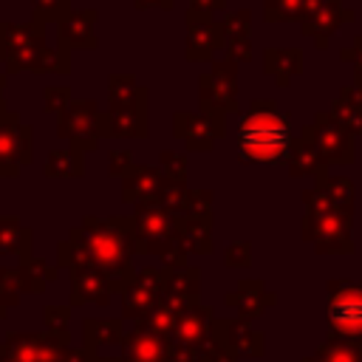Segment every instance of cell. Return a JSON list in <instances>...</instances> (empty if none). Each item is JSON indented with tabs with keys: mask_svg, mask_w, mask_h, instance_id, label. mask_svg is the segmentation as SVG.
<instances>
[{
	"mask_svg": "<svg viewBox=\"0 0 362 362\" xmlns=\"http://www.w3.org/2000/svg\"><path fill=\"white\" fill-rule=\"evenodd\" d=\"M198 99L206 116L226 119V113L238 110V65L232 59L212 62V68L198 76Z\"/></svg>",
	"mask_w": 362,
	"mask_h": 362,
	"instance_id": "5",
	"label": "cell"
},
{
	"mask_svg": "<svg viewBox=\"0 0 362 362\" xmlns=\"http://www.w3.org/2000/svg\"><path fill=\"white\" fill-rule=\"evenodd\" d=\"M342 59L345 62H354V71L362 74V34L354 37V42L348 48H342Z\"/></svg>",
	"mask_w": 362,
	"mask_h": 362,
	"instance_id": "46",
	"label": "cell"
},
{
	"mask_svg": "<svg viewBox=\"0 0 362 362\" xmlns=\"http://www.w3.org/2000/svg\"><path fill=\"white\" fill-rule=\"evenodd\" d=\"M82 238L88 246V255L96 269H102L110 277L113 291H124L136 280V269L130 263L133 240H130V215L127 218H93L88 215L82 223Z\"/></svg>",
	"mask_w": 362,
	"mask_h": 362,
	"instance_id": "2",
	"label": "cell"
},
{
	"mask_svg": "<svg viewBox=\"0 0 362 362\" xmlns=\"http://www.w3.org/2000/svg\"><path fill=\"white\" fill-rule=\"evenodd\" d=\"M99 139H147V107L99 113Z\"/></svg>",
	"mask_w": 362,
	"mask_h": 362,
	"instance_id": "19",
	"label": "cell"
},
{
	"mask_svg": "<svg viewBox=\"0 0 362 362\" xmlns=\"http://www.w3.org/2000/svg\"><path fill=\"white\" fill-rule=\"evenodd\" d=\"M17 300H20L17 294H11V291H6V288L0 286V320L8 314V308H11V305H17Z\"/></svg>",
	"mask_w": 362,
	"mask_h": 362,
	"instance_id": "49",
	"label": "cell"
},
{
	"mask_svg": "<svg viewBox=\"0 0 362 362\" xmlns=\"http://www.w3.org/2000/svg\"><path fill=\"white\" fill-rule=\"evenodd\" d=\"M354 17H356V14H354L351 8H345L342 0H320V3L305 14V20L300 23V28H303L305 37L314 40L317 48H325L328 40L334 37V31H337L342 23H351Z\"/></svg>",
	"mask_w": 362,
	"mask_h": 362,
	"instance_id": "14",
	"label": "cell"
},
{
	"mask_svg": "<svg viewBox=\"0 0 362 362\" xmlns=\"http://www.w3.org/2000/svg\"><path fill=\"white\" fill-rule=\"evenodd\" d=\"M57 263H59V269H71V272L93 266V260H90V255H88V246H85V238H82V229H79V226H74L71 235L57 246Z\"/></svg>",
	"mask_w": 362,
	"mask_h": 362,
	"instance_id": "32",
	"label": "cell"
},
{
	"mask_svg": "<svg viewBox=\"0 0 362 362\" xmlns=\"http://www.w3.org/2000/svg\"><path fill=\"white\" fill-rule=\"evenodd\" d=\"M161 303V291L133 280L124 291H122V320H133V322H144L150 317V311Z\"/></svg>",
	"mask_w": 362,
	"mask_h": 362,
	"instance_id": "25",
	"label": "cell"
},
{
	"mask_svg": "<svg viewBox=\"0 0 362 362\" xmlns=\"http://www.w3.org/2000/svg\"><path fill=\"white\" fill-rule=\"evenodd\" d=\"M136 8H173V0H133Z\"/></svg>",
	"mask_w": 362,
	"mask_h": 362,
	"instance_id": "50",
	"label": "cell"
},
{
	"mask_svg": "<svg viewBox=\"0 0 362 362\" xmlns=\"http://www.w3.org/2000/svg\"><path fill=\"white\" fill-rule=\"evenodd\" d=\"M124 337V320H85L82 322V348L99 354V348H107L113 342L122 345Z\"/></svg>",
	"mask_w": 362,
	"mask_h": 362,
	"instance_id": "29",
	"label": "cell"
},
{
	"mask_svg": "<svg viewBox=\"0 0 362 362\" xmlns=\"http://www.w3.org/2000/svg\"><path fill=\"white\" fill-rule=\"evenodd\" d=\"M223 45H226V40H223L221 23H215L212 14L189 8L187 11V59L189 62H201V59L206 62Z\"/></svg>",
	"mask_w": 362,
	"mask_h": 362,
	"instance_id": "11",
	"label": "cell"
},
{
	"mask_svg": "<svg viewBox=\"0 0 362 362\" xmlns=\"http://www.w3.org/2000/svg\"><path fill=\"white\" fill-rule=\"evenodd\" d=\"M31 164V127L14 110L0 107V178H14Z\"/></svg>",
	"mask_w": 362,
	"mask_h": 362,
	"instance_id": "9",
	"label": "cell"
},
{
	"mask_svg": "<svg viewBox=\"0 0 362 362\" xmlns=\"http://www.w3.org/2000/svg\"><path fill=\"white\" fill-rule=\"evenodd\" d=\"M161 175L187 181V156L181 150H164L161 153Z\"/></svg>",
	"mask_w": 362,
	"mask_h": 362,
	"instance_id": "42",
	"label": "cell"
},
{
	"mask_svg": "<svg viewBox=\"0 0 362 362\" xmlns=\"http://www.w3.org/2000/svg\"><path fill=\"white\" fill-rule=\"evenodd\" d=\"M17 266H20L23 277H25V288H28V294L42 291V288H45L48 283H54L57 274H59V266H48V263L40 260V257H28V260H23V263H17Z\"/></svg>",
	"mask_w": 362,
	"mask_h": 362,
	"instance_id": "35",
	"label": "cell"
},
{
	"mask_svg": "<svg viewBox=\"0 0 362 362\" xmlns=\"http://www.w3.org/2000/svg\"><path fill=\"white\" fill-rule=\"evenodd\" d=\"M110 297H113V286L102 269L88 266L71 272V305H85V303L107 305Z\"/></svg>",
	"mask_w": 362,
	"mask_h": 362,
	"instance_id": "18",
	"label": "cell"
},
{
	"mask_svg": "<svg viewBox=\"0 0 362 362\" xmlns=\"http://www.w3.org/2000/svg\"><path fill=\"white\" fill-rule=\"evenodd\" d=\"M263 71L280 88H288L291 79L303 74V51L300 48H266L263 51Z\"/></svg>",
	"mask_w": 362,
	"mask_h": 362,
	"instance_id": "24",
	"label": "cell"
},
{
	"mask_svg": "<svg viewBox=\"0 0 362 362\" xmlns=\"http://www.w3.org/2000/svg\"><path fill=\"white\" fill-rule=\"evenodd\" d=\"M308 3H311V6H317V3H320V0H308Z\"/></svg>",
	"mask_w": 362,
	"mask_h": 362,
	"instance_id": "54",
	"label": "cell"
},
{
	"mask_svg": "<svg viewBox=\"0 0 362 362\" xmlns=\"http://www.w3.org/2000/svg\"><path fill=\"white\" fill-rule=\"evenodd\" d=\"M178 246L187 255H209L212 215H178Z\"/></svg>",
	"mask_w": 362,
	"mask_h": 362,
	"instance_id": "23",
	"label": "cell"
},
{
	"mask_svg": "<svg viewBox=\"0 0 362 362\" xmlns=\"http://www.w3.org/2000/svg\"><path fill=\"white\" fill-rule=\"evenodd\" d=\"M34 3V23H62L71 14V0H31Z\"/></svg>",
	"mask_w": 362,
	"mask_h": 362,
	"instance_id": "37",
	"label": "cell"
},
{
	"mask_svg": "<svg viewBox=\"0 0 362 362\" xmlns=\"http://www.w3.org/2000/svg\"><path fill=\"white\" fill-rule=\"evenodd\" d=\"M161 170L150 167V164H133L127 170V175L122 178V201L124 204H139V201H150L158 195L161 187Z\"/></svg>",
	"mask_w": 362,
	"mask_h": 362,
	"instance_id": "22",
	"label": "cell"
},
{
	"mask_svg": "<svg viewBox=\"0 0 362 362\" xmlns=\"http://www.w3.org/2000/svg\"><path fill=\"white\" fill-rule=\"evenodd\" d=\"M274 300H277L274 291H269L263 280H240V286L232 294H226V305H235L240 320L260 317L266 308L274 305Z\"/></svg>",
	"mask_w": 362,
	"mask_h": 362,
	"instance_id": "21",
	"label": "cell"
},
{
	"mask_svg": "<svg viewBox=\"0 0 362 362\" xmlns=\"http://www.w3.org/2000/svg\"><path fill=\"white\" fill-rule=\"evenodd\" d=\"M328 113L354 136H362V90H356L354 85H345L339 90V96L331 102Z\"/></svg>",
	"mask_w": 362,
	"mask_h": 362,
	"instance_id": "28",
	"label": "cell"
},
{
	"mask_svg": "<svg viewBox=\"0 0 362 362\" xmlns=\"http://www.w3.org/2000/svg\"><path fill=\"white\" fill-rule=\"evenodd\" d=\"M223 51H226V59H232L235 65H238V62H249V59H252V40H249V37L226 40Z\"/></svg>",
	"mask_w": 362,
	"mask_h": 362,
	"instance_id": "44",
	"label": "cell"
},
{
	"mask_svg": "<svg viewBox=\"0 0 362 362\" xmlns=\"http://www.w3.org/2000/svg\"><path fill=\"white\" fill-rule=\"evenodd\" d=\"M175 311L170 308V305H164V303H158L153 311H150V317L144 320V325L150 328V331H156L158 337H164V339H170L173 337V328H175Z\"/></svg>",
	"mask_w": 362,
	"mask_h": 362,
	"instance_id": "39",
	"label": "cell"
},
{
	"mask_svg": "<svg viewBox=\"0 0 362 362\" xmlns=\"http://www.w3.org/2000/svg\"><path fill=\"white\" fill-rule=\"evenodd\" d=\"M130 167H133L130 150H110V178H124Z\"/></svg>",
	"mask_w": 362,
	"mask_h": 362,
	"instance_id": "45",
	"label": "cell"
},
{
	"mask_svg": "<svg viewBox=\"0 0 362 362\" xmlns=\"http://www.w3.org/2000/svg\"><path fill=\"white\" fill-rule=\"evenodd\" d=\"M328 322L331 334L362 339V283L354 280H331L328 283Z\"/></svg>",
	"mask_w": 362,
	"mask_h": 362,
	"instance_id": "7",
	"label": "cell"
},
{
	"mask_svg": "<svg viewBox=\"0 0 362 362\" xmlns=\"http://www.w3.org/2000/svg\"><path fill=\"white\" fill-rule=\"evenodd\" d=\"M0 362H14L11 356H6V354H0Z\"/></svg>",
	"mask_w": 362,
	"mask_h": 362,
	"instance_id": "53",
	"label": "cell"
},
{
	"mask_svg": "<svg viewBox=\"0 0 362 362\" xmlns=\"http://www.w3.org/2000/svg\"><path fill=\"white\" fill-rule=\"evenodd\" d=\"M93 25H96V11L93 8L71 11L62 23H57L59 45H65L68 51H74V48H96L99 40L93 34Z\"/></svg>",
	"mask_w": 362,
	"mask_h": 362,
	"instance_id": "20",
	"label": "cell"
},
{
	"mask_svg": "<svg viewBox=\"0 0 362 362\" xmlns=\"http://www.w3.org/2000/svg\"><path fill=\"white\" fill-rule=\"evenodd\" d=\"M354 209H317L305 212L303 218V238L320 252V255H351L354 240Z\"/></svg>",
	"mask_w": 362,
	"mask_h": 362,
	"instance_id": "4",
	"label": "cell"
},
{
	"mask_svg": "<svg viewBox=\"0 0 362 362\" xmlns=\"http://www.w3.org/2000/svg\"><path fill=\"white\" fill-rule=\"evenodd\" d=\"M212 308L209 305H192L187 311H181L175 317V328H173V337L170 342L173 345H181V348H192V351H204V345L209 342V334H212Z\"/></svg>",
	"mask_w": 362,
	"mask_h": 362,
	"instance_id": "17",
	"label": "cell"
},
{
	"mask_svg": "<svg viewBox=\"0 0 362 362\" xmlns=\"http://www.w3.org/2000/svg\"><path fill=\"white\" fill-rule=\"evenodd\" d=\"M99 362H122V359H119V356H102Z\"/></svg>",
	"mask_w": 362,
	"mask_h": 362,
	"instance_id": "52",
	"label": "cell"
},
{
	"mask_svg": "<svg viewBox=\"0 0 362 362\" xmlns=\"http://www.w3.org/2000/svg\"><path fill=\"white\" fill-rule=\"evenodd\" d=\"M173 136L187 144V150L209 153L215 141L223 136V119L206 113H175L173 116Z\"/></svg>",
	"mask_w": 362,
	"mask_h": 362,
	"instance_id": "12",
	"label": "cell"
},
{
	"mask_svg": "<svg viewBox=\"0 0 362 362\" xmlns=\"http://www.w3.org/2000/svg\"><path fill=\"white\" fill-rule=\"evenodd\" d=\"M45 320V331H57V334H68V320H71V305H48L42 311Z\"/></svg>",
	"mask_w": 362,
	"mask_h": 362,
	"instance_id": "43",
	"label": "cell"
},
{
	"mask_svg": "<svg viewBox=\"0 0 362 362\" xmlns=\"http://www.w3.org/2000/svg\"><path fill=\"white\" fill-rule=\"evenodd\" d=\"M42 173L48 178H79L85 173V164H82V153L76 147H59V150H51L48 158H45V167Z\"/></svg>",
	"mask_w": 362,
	"mask_h": 362,
	"instance_id": "31",
	"label": "cell"
},
{
	"mask_svg": "<svg viewBox=\"0 0 362 362\" xmlns=\"http://www.w3.org/2000/svg\"><path fill=\"white\" fill-rule=\"evenodd\" d=\"M147 96H150V90H147L144 85H139L133 76H127V74H110V79H107L110 110H122V107H147Z\"/></svg>",
	"mask_w": 362,
	"mask_h": 362,
	"instance_id": "27",
	"label": "cell"
},
{
	"mask_svg": "<svg viewBox=\"0 0 362 362\" xmlns=\"http://www.w3.org/2000/svg\"><path fill=\"white\" fill-rule=\"evenodd\" d=\"M0 255H14L20 263L31 257V229L17 218H0Z\"/></svg>",
	"mask_w": 362,
	"mask_h": 362,
	"instance_id": "30",
	"label": "cell"
},
{
	"mask_svg": "<svg viewBox=\"0 0 362 362\" xmlns=\"http://www.w3.org/2000/svg\"><path fill=\"white\" fill-rule=\"evenodd\" d=\"M223 263L229 269H249L252 266V243L249 240H235L223 249Z\"/></svg>",
	"mask_w": 362,
	"mask_h": 362,
	"instance_id": "40",
	"label": "cell"
},
{
	"mask_svg": "<svg viewBox=\"0 0 362 362\" xmlns=\"http://www.w3.org/2000/svg\"><path fill=\"white\" fill-rule=\"evenodd\" d=\"M99 359L102 356L93 354V351H88V348H68L65 356H62V362H99Z\"/></svg>",
	"mask_w": 362,
	"mask_h": 362,
	"instance_id": "47",
	"label": "cell"
},
{
	"mask_svg": "<svg viewBox=\"0 0 362 362\" xmlns=\"http://www.w3.org/2000/svg\"><path fill=\"white\" fill-rule=\"evenodd\" d=\"M286 167H288V175L291 178H303V175H317V173H322L325 167H322V161H320V153H317V147H314V141H311V136L303 130L300 133V139H294L291 141V147H288V153H286Z\"/></svg>",
	"mask_w": 362,
	"mask_h": 362,
	"instance_id": "26",
	"label": "cell"
},
{
	"mask_svg": "<svg viewBox=\"0 0 362 362\" xmlns=\"http://www.w3.org/2000/svg\"><path fill=\"white\" fill-rule=\"evenodd\" d=\"M164 269V266H161ZM198 291H201V272L195 266H181V269H164V286H161V303L170 305L175 314L198 305Z\"/></svg>",
	"mask_w": 362,
	"mask_h": 362,
	"instance_id": "15",
	"label": "cell"
},
{
	"mask_svg": "<svg viewBox=\"0 0 362 362\" xmlns=\"http://www.w3.org/2000/svg\"><path fill=\"white\" fill-rule=\"evenodd\" d=\"M238 156L246 164H274L283 161L291 147L288 113H283L274 99H255L238 124Z\"/></svg>",
	"mask_w": 362,
	"mask_h": 362,
	"instance_id": "1",
	"label": "cell"
},
{
	"mask_svg": "<svg viewBox=\"0 0 362 362\" xmlns=\"http://www.w3.org/2000/svg\"><path fill=\"white\" fill-rule=\"evenodd\" d=\"M3 90H6V74H0V107H3Z\"/></svg>",
	"mask_w": 362,
	"mask_h": 362,
	"instance_id": "51",
	"label": "cell"
},
{
	"mask_svg": "<svg viewBox=\"0 0 362 362\" xmlns=\"http://www.w3.org/2000/svg\"><path fill=\"white\" fill-rule=\"evenodd\" d=\"M42 102H45V110H51V113L59 116L71 105V88L68 85H48L42 90Z\"/></svg>",
	"mask_w": 362,
	"mask_h": 362,
	"instance_id": "41",
	"label": "cell"
},
{
	"mask_svg": "<svg viewBox=\"0 0 362 362\" xmlns=\"http://www.w3.org/2000/svg\"><path fill=\"white\" fill-rule=\"evenodd\" d=\"M209 339L221 342L223 348H229L235 356H252L260 359L263 356V334L257 328H252L249 320H212V334Z\"/></svg>",
	"mask_w": 362,
	"mask_h": 362,
	"instance_id": "13",
	"label": "cell"
},
{
	"mask_svg": "<svg viewBox=\"0 0 362 362\" xmlns=\"http://www.w3.org/2000/svg\"><path fill=\"white\" fill-rule=\"evenodd\" d=\"M221 31H223V40L249 37V31H252V11H249V8L229 11V14L221 20Z\"/></svg>",
	"mask_w": 362,
	"mask_h": 362,
	"instance_id": "38",
	"label": "cell"
},
{
	"mask_svg": "<svg viewBox=\"0 0 362 362\" xmlns=\"http://www.w3.org/2000/svg\"><path fill=\"white\" fill-rule=\"evenodd\" d=\"M187 181H181V178H161V187H158V195H156V201L161 204V206H167L173 215H181L184 212V201H187Z\"/></svg>",
	"mask_w": 362,
	"mask_h": 362,
	"instance_id": "36",
	"label": "cell"
},
{
	"mask_svg": "<svg viewBox=\"0 0 362 362\" xmlns=\"http://www.w3.org/2000/svg\"><path fill=\"white\" fill-rule=\"evenodd\" d=\"M45 45V25L40 23H0V62L6 74L31 71L37 51Z\"/></svg>",
	"mask_w": 362,
	"mask_h": 362,
	"instance_id": "6",
	"label": "cell"
},
{
	"mask_svg": "<svg viewBox=\"0 0 362 362\" xmlns=\"http://www.w3.org/2000/svg\"><path fill=\"white\" fill-rule=\"evenodd\" d=\"M314 6L308 0H263V20L266 23H303Z\"/></svg>",
	"mask_w": 362,
	"mask_h": 362,
	"instance_id": "33",
	"label": "cell"
},
{
	"mask_svg": "<svg viewBox=\"0 0 362 362\" xmlns=\"http://www.w3.org/2000/svg\"><path fill=\"white\" fill-rule=\"evenodd\" d=\"M31 74H40V76L42 74H59V76L71 74V51L65 45H59V42H57V48L42 45L37 51V59L31 65Z\"/></svg>",
	"mask_w": 362,
	"mask_h": 362,
	"instance_id": "34",
	"label": "cell"
},
{
	"mask_svg": "<svg viewBox=\"0 0 362 362\" xmlns=\"http://www.w3.org/2000/svg\"><path fill=\"white\" fill-rule=\"evenodd\" d=\"M57 136L68 139L71 147H76L79 153L96 150V144H99V107H96V102L93 99L71 102L68 110L59 113Z\"/></svg>",
	"mask_w": 362,
	"mask_h": 362,
	"instance_id": "10",
	"label": "cell"
},
{
	"mask_svg": "<svg viewBox=\"0 0 362 362\" xmlns=\"http://www.w3.org/2000/svg\"><path fill=\"white\" fill-rule=\"evenodd\" d=\"M170 356V339L150 331L144 322H136V328L124 331L122 337V362H167Z\"/></svg>",
	"mask_w": 362,
	"mask_h": 362,
	"instance_id": "16",
	"label": "cell"
},
{
	"mask_svg": "<svg viewBox=\"0 0 362 362\" xmlns=\"http://www.w3.org/2000/svg\"><path fill=\"white\" fill-rule=\"evenodd\" d=\"M226 0H189V8L195 11H204V14H215V11H223Z\"/></svg>",
	"mask_w": 362,
	"mask_h": 362,
	"instance_id": "48",
	"label": "cell"
},
{
	"mask_svg": "<svg viewBox=\"0 0 362 362\" xmlns=\"http://www.w3.org/2000/svg\"><path fill=\"white\" fill-rule=\"evenodd\" d=\"M130 215V240L133 252L139 255H156L161 257L170 246L178 243V215H173L167 206H161L156 198L133 204Z\"/></svg>",
	"mask_w": 362,
	"mask_h": 362,
	"instance_id": "3",
	"label": "cell"
},
{
	"mask_svg": "<svg viewBox=\"0 0 362 362\" xmlns=\"http://www.w3.org/2000/svg\"><path fill=\"white\" fill-rule=\"evenodd\" d=\"M305 133L311 136L322 167H348L354 161V133H348L328 110H320L314 116V122L305 127Z\"/></svg>",
	"mask_w": 362,
	"mask_h": 362,
	"instance_id": "8",
	"label": "cell"
}]
</instances>
